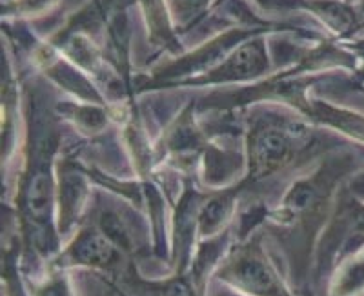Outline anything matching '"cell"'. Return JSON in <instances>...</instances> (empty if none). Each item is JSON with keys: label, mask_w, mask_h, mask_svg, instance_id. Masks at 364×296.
I'll return each instance as SVG.
<instances>
[{"label": "cell", "mask_w": 364, "mask_h": 296, "mask_svg": "<svg viewBox=\"0 0 364 296\" xmlns=\"http://www.w3.org/2000/svg\"><path fill=\"white\" fill-rule=\"evenodd\" d=\"M75 256L82 263L90 265H106L113 258V251L108 240L97 233H87L80 236L73 247Z\"/></svg>", "instance_id": "3"}, {"label": "cell", "mask_w": 364, "mask_h": 296, "mask_svg": "<svg viewBox=\"0 0 364 296\" xmlns=\"http://www.w3.org/2000/svg\"><path fill=\"white\" fill-rule=\"evenodd\" d=\"M290 144L281 133H266L255 148V165L261 173L272 171L290 157Z\"/></svg>", "instance_id": "2"}, {"label": "cell", "mask_w": 364, "mask_h": 296, "mask_svg": "<svg viewBox=\"0 0 364 296\" xmlns=\"http://www.w3.org/2000/svg\"><path fill=\"white\" fill-rule=\"evenodd\" d=\"M51 185L46 173H37L29 182L28 193H26V211L31 218H44L50 209Z\"/></svg>", "instance_id": "4"}, {"label": "cell", "mask_w": 364, "mask_h": 296, "mask_svg": "<svg viewBox=\"0 0 364 296\" xmlns=\"http://www.w3.org/2000/svg\"><path fill=\"white\" fill-rule=\"evenodd\" d=\"M233 276L248 291L261 296H282L277 280L259 256L248 255L235 263Z\"/></svg>", "instance_id": "1"}, {"label": "cell", "mask_w": 364, "mask_h": 296, "mask_svg": "<svg viewBox=\"0 0 364 296\" xmlns=\"http://www.w3.org/2000/svg\"><path fill=\"white\" fill-rule=\"evenodd\" d=\"M228 209H230V202L226 198H217L206 207V213L203 216V226L206 224V227H215L217 224H220L226 218Z\"/></svg>", "instance_id": "5"}]
</instances>
